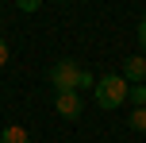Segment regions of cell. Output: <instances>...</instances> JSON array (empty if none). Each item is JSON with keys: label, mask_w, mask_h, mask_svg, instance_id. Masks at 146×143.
I'll list each match as a JSON object with an SVG mask.
<instances>
[{"label": "cell", "mask_w": 146, "mask_h": 143, "mask_svg": "<svg viewBox=\"0 0 146 143\" xmlns=\"http://www.w3.org/2000/svg\"><path fill=\"white\" fill-rule=\"evenodd\" d=\"M50 81L54 93H81V89H96V77L88 70H81L73 58H58L50 66Z\"/></svg>", "instance_id": "6da1fadb"}, {"label": "cell", "mask_w": 146, "mask_h": 143, "mask_svg": "<svg viewBox=\"0 0 146 143\" xmlns=\"http://www.w3.org/2000/svg\"><path fill=\"white\" fill-rule=\"evenodd\" d=\"M96 105L100 108H119L127 97H131V89H127V81H123V74H104V77H96Z\"/></svg>", "instance_id": "7a4b0ae2"}, {"label": "cell", "mask_w": 146, "mask_h": 143, "mask_svg": "<svg viewBox=\"0 0 146 143\" xmlns=\"http://www.w3.org/2000/svg\"><path fill=\"white\" fill-rule=\"evenodd\" d=\"M54 112L66 120H81V93H54Z\"/></svg>", "instance_id": "3957f363"}, {"label": "cell", "mask_w": 146, "mask_h": 143, "mask_svg": "<svg viewBox=\"0 0 146 143\" xmlns=\"http://www.w3.org/2000/svg\"><path fill=\"white\" fill-rule=\"evenodd\" d=\"M123 81L127 85H146V58H142V54H135V58H127L123 62Z\"/></svg>", "instance_id": "277c9868"}, {"label": "cell", "mask_w": 146, "mask_h": 143, "mask_svg": "<svg viewBox=\"0 0 146 143\" xmlns=\"http://www.w3.org/2000/svg\"><path fill=\"white\" fill-rule=\"evenodd\" d=\"M27 128H19V124H12V128H4L0 132V143H27Z\"/></svg>", "instance_id": "5b68a950"}, {"label": "cell", "mask_w": 146, "mask_h": 143, "mask_svg": "<svg viewBox=\"0 0 146 143\" xmlns=\"http://www.w3.org/2000/svg\"><path fill=\"white\" fill-rule=\"evenodd\" d=\"M127 128H131V132H146V108H135L131 120H127Z\"/></svg>", "instance_id": "8992f818"}, {"label": "cell", "mask_w": 146, "mask_h": 143, "mask_svg": "<svg viewBox=\"0 0 146 143\" xmlns=\"http://www.w3.org/2000/svg\"><path fill=\"white\" fill-rule=\"evenodd\" d=\"M127 101H135V108H146V85H135Z\"/></svg>", "instance_id": "52a82bcc"}, {"label": "cell", "mask_w": 146, "mask_h": 143, "mask_svg": "<svg viewBox=\"0 0 146 143\" xmlns=\"http://www.w3.org/2000/svg\"><path fill=\"white\" fill-rule=\"evenodd\" d=\"M19 4V12H38V0H15Z\"/></svg>", "instance_id": "ba28073f"}, {"label": "cell", "mask_w": 146, "mask_h": 143, "mask_svg": "<svg viewBox=\"0 0 146 143\" xmlns=\"http://www.w3.org/2000/svg\"><path fill=\"white\" fill-rule=\"evenodd\" d=\"M4 62H8V43L0 39V66H4Z\"/></svg>", "instance_id": "9c48e42d"}, {"label": "cell", "mask_w": 146, "mask_h": 143, "mask_svg": "<svg viewBox=\"0 0 146 143\" xmlns=\"http://www.w3.org/2000/svg\"><path fill=\"white\" fill-rule=\"evenodd\" d=\"M139 43H142V46H146V19H142V23H139Z\"/></svg>", "instance_id": "30bf717a"}]
</instances>
